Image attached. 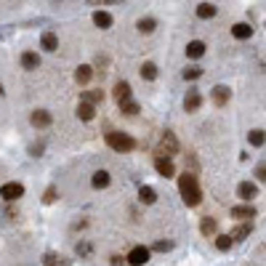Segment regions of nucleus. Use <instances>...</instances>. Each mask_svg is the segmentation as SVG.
I'll list each match as a JSON object with an SVG mask.
<instances>
[{
	"label": "nucleus",
	"instance_id": "nucleus-32",
	"mask_svg": "<svg viewBox=\"0 0 266 266\" xmlns=\"http://www.w3.org/2000/svg\"><path fill=\"white\" fill-rule=\"evenodd\" d=\"M90 253H93V248L88 242H77V256L80 258H90Z\"/></svg>",
	"mask_w": 266,
	"mask_h": 266
},
{
	"label": "nucleus",
	"instance_id": "nucleus-25",
	"mask_svg": "<svg viewBox=\"0 0 266 266\" xmlns=\"http://www.w3.org/2000/svg\"><path fill=\"white\" fill-rule=\"evenodd\" d=\"M136 27H139V32L141 35H152L154 32V27H157V22H154V19H139V24H136Z\"/></svg>",
	"mask_w": 266,
	"mask_h": 266
},
{
	"label": "nucleus",
	"instance_id": "nucleus-21",
	"mask_svg": "<svg viewBox=\"0 0 266 266\" xmlns=\"http://www.w3.org/2000/svg\"><path fill=\"white\" fill-rule=\"evenodd\" d=\"M139 200L144 205H152V203H157V192H154L152 186H141V189H139Z\"/></svg>",
	"mask_w": 266,
	"mask_h": 266
},
{
	"label": "nucleus",
	"instance_id": "nucleus-7",
	"mask_svg": "<svg viewBox=\"0 0 266 266\" xmlns=\"http://www.w3.org/2000/svg\"><path fill=\"white\" fill-rule=\"evenodd\" d=\"M210 99H213V104H216V107H226V104H229V99H232L229 86H216V88L210 90Z\"/></svg>",
	"mask_w": 266,
	"mask_h": 266
},
{
	"label": "nucleus",
	"instance_id": "nucleus-8",
	"mask_svg": "<svg viewBox=\"0 0 266 266\" xmlns=\"http://www.w3.org/2000/svg\"><path fill=\"white\" fill-rule=\"evenodd\" d=\"M30 122H32L35 128H48L51 122H54V118H51L48 109H35V112L30 115Z\"/></svg>",
	"mask_w": 266,
	"mask_h": 266
},
{
	"label": "nucleus",
	"instance_id": "nucleus-2",
	"mask_svg": "<svg viewBox=\"0 0 266 266\" xmlns=\"http://www.w3.org/2000/svg\"><path fill=\"white\" fill-rule=\"evenodd\" d=\"M107 144L115 149V152H133L136 149V139L128 133H120V131H109L107 133Z\"/></svg>",
	"mask_w": 266,
	"mask_h": 266
},
{
	"label": "nucleus",
	"instance_id": "nucleus-4",
	"mask_svg": "<svg viewBox=\"0 0 266 266\" xmlns=\"http://www.w3.org/2000/svg\"><path fill=\"white\" fill-rule=\"evenodd\" d=\"M0 197H3L5 203H14V200L24 197V186L19 184V181H8V184L0 186Z\"/></svg>",
	"mask_w": 266,
	"mask_h": 266
},
{
	"label": "nucleus",
	"instance_id": "nucleus-37",
	"mask_svg": "<svg viewBox=\"0 0 266 266\" xmlns=\"http://www.w3.org/2000/svg\"><path fill=\"white\" fill-rule=\"evenodd\" d=\"M90 5H104V3H115V0H88Z\"/></svg>",
	"mask_w": 266,
	"mask_h": 266
},
{
	"label": "nucleus",
	"instance_id": "nucleus-30",
	"mask_svg": "<svg viewBox=\"0 0 266 266\" xmlns=\"http://www.w3.org/2000/svg\"><path fill=\"white\" fill-rule=\"evenodd\" d=\"M83 99L90 101V104H101L104 101V90H86V93H83Z\"/></svg>",
	"mask_w": 266,
	"mask_h": 266
},
{
	"label": "nucleus",
	"instance_id": "nucleus-1",
	"mask_svg": "<svg viewBox=\"0 0 266 266\" xmlns=\"http://www.w3.org/2000/svg\"><path fill=\"white\" fill-rule=\"evenodd\" d=\"M178 192H181V197H184V203L194 207V205H200V200H203V189H200V181L194 173L189 171H184V176H178Z\"/></svg>",
	"mask_w": 266,
	"mask_h": 266
},
{
	"label": "nucleus",
	"instance_id": "nucleus-13",
	"mask_svg": "<svg viewBox=\"0 0 266 266\" xmlns=\"http://www.w3.org/2000/svg\"><path fill=\"white\" fill-rule=\"evenodd\" d=\"M205 48H207V45L203 40H192L189 45H186V56H189V59H203Z\"/></svg>",
	"mask_w": 266,
	"mask_h": 266
},
{
	"label": "nucleus",
	"instance_id": "nucleus-15",
	"mask_svg": "<svg viewBox=\"0 0 266 266\" xmlns=\"http://www.w3.org/2000/svg\"><path fill=\"white\" fill-rule=\"evenodd\" d=\"M200 104H203V96H200L197 90H189V93H186V99H184V109H186V112H197Z\"/></svg>",
	"mask_w": 266,
	"mask_h": 266
},
{
	"label": "nucleus",
	"instance_id": "nucleus-38",
	"mask_svg": "<svg viewBox=\"0 0 266 266\" xmlns=\"http://www.w3.org/2000/svg\"><path fill=\"white\" fill-rule=\"evenodd\" d=\"M0 96H3V86H0Z\"/></svg>",
	"mask_w": 266,
	"mask_h": 266
},
{
	"label": "nucleus",
	"instance_id": "nucleus-35",
	"mask_svg": "<svg viewBox=\"0 0 266 266\" xmlns=\"http://www.w3.org/2000/svg\"><path fill=\"white\" fill-rule=\"evenodd\" d=\"M256 176L261 178V181H266V165H258L256 168Z\"/></svg>",
	"mask_w": 266,
	"mask_h": 266
},
{
	"label": "nucleus",
	"instance_id": "nucleus-31",
	"mask_svg": "<svg viewBox=\"0 0 266 266\" xmlns=\"http://www.w3.org/2000/svg\"><path fill=\"white\" fill-rule=\"evenodd\" d=\"M232 242H235V239H232V235H218V237H216V248H218V250H229Z\"/></svg>",
	"mask_w": 266,
	"mask_h": 266
},
{
	"label": "nucleus",
	"instance_id": "nucleus-33",
	"mask_svg": "<svg viewBox=\"0 0 266 266\" xmlns=\"http://www.w3.org/2000/svg\"><path fill=\"white\" fill-rule=\"evenodd\" d=\"M171 248H173V242H168V239H165V242H163V239H160V242H154V250H157V253H168Z\"/></svg>",
	"mask_w": 266,
	"mask_h": 266
},
{
	"label": "nucleus",
	"instance_id": "nucleus-16",
	"mask_svg": "<svg viewBox=\"0 0 266 266\" xmlns=\"http://www.w3.org/2000/svg\"><path fill=\"white\" fill-rule=\"evenodd\" d=\"M232 35H235L237 40H248V37L253 35V27L248 22H237L235 27H232Z\"/></svg>",
	"mask_w": 266,
	"mask_h": 266
},
{
	"label": "nucleus",
	"instance_id": "nucleus-24",
	"mask_svg": "<svg viewBox=\"0 0 266 266\" xmlns=\"http://www.w3.org/2000/svg\"><path fill=\"white\" fill-rule=\"evenodd\" d=\"M139 75L144 77V80H154V77H157V64L144 61V64H141V69H139Z\"/></svg>",
	"mask_w": 266,
	"mask_h": 266
},
{
	"label": "nucleus",
	"instance_id": "nucleus-12",
	"mask_svg": "<svg viewBox=\"0 0 266 266\" xmlns=\"http://www.w3.org/2000/svg\"><path fill=\"white\" fill-rule=\"evenodd\" d=\"M93 115H96V107H93V104H90V101H86V99H83L80 104H77V118H80V120H93Z\"/></svg>",
	"mask_w": 266,
	"mask_h": 266
},
{
	"label": "nucleus",
	"instance_id": "nucleus-22",
	"mask_svg": "<svg viewBox=\"0 0 266 266\" xmlns=\"http://www.w3.org/2000/svg\"><path fill=\"white\" fill-rule=\"evenodd\" d=\"M216 229H218V221L216 218H210V216H205L203 221H200V232L207 237V235H216Z\"/></svg>",
	"mask_w": 266,
	"mask_h": 266
},
{
	"label": "nucleus",
	"instance_id": "nucleus-28",
	"mask_svg": "<svg viewBox=\"0 0 266 266\" xmlns=\"http://www.w3.org/2000/svg\"><path fill=\"white\" fill-rule=\"evenodd\" d=\"M197 16L200 19H213V16H216V5H213V3H200L197 5Z\"/></svg>",
	"mask_w": 266,
	"mask_h": 266
},
{
	"label": "nucleus",
	"instance_id": "nucleus-11",
	"mask_svg": "<svg viewBox=\"0 0 266 266\" xmlns=\"http://www.w3.org/2000/svg\"><path fill=\"white\" fill-rule=\"evenodd\" d=\"M112 93H115V101H118V104L128 101V99H131V93H133V90H131V83L120 80L118 86H115V90H112Z\"/></svg>",
	"mask_w": 266,
	"mask_h": 266
},
{
	"label": "nucleus",
	"instance_id": "nucleus-34",
	"mask_svg": "<svg viewBox=\"0 0 266 266\" xmlns=\"http://www.w3.org/2000/svg\"><path fill=\"white\" fill-rule=\"evenodd\" d=\"M45 203H54V200H56V186H48V189H45Z\"/></svg>",
	"mask_w": 266,
	"mask_h": 266
},
{
	"label": "nucleus",
	"instance_id": "nucleus-14",
	"mask_svg": "<svg viewBox=\"0 0 266 266\" xmlns=\"http://www.w3.org/2000/svg\"><path fill=\"white\" fill-rule=\"evenodd\" d=\"M22 67L30 69V72H32V69H37V67H40V56H37L35 51H24V54H22Z\"/></svg>",
	"mask_w": 266,
	"mask_h": 266
},
{
	"label": "nucleus",
	"instance_id": "nucleus-29",
	"mask_svg": "<svg viewBox=\"0 0 266 266\" xmlns=\"http://www.w3.org/2000/svg\"><path fill=\"white\" fill-rule=\"evenodd\" d=\"M200 77H203V67H197V64L184 69V80H200Z\"/></svg>",
	"mask_w": 266,
	"mask_h": 266
},
{
	"label": "nucleus",
	"instance_id": "nucleus-23",
	"mask_svg": "<svg viewBox=\"0 0 266 266\" xmlns=\"http://www.w3.org/2000/svg\"><path fill=\"white\" fill-rule=\"evenodd\" d=\"M90 184H93V189H104V186H109V173L107 171H96L93 178H90Z\"/></svg>",
	"mask_w": 266,
	"mask_h": 266
},
{
	"label": "nucleus",
	"instance_id": "nucleus-26",
	"mask_svg": "<svg viewBox=\"0 0 266 266\" xmlns=\"http://www.w3.org/2000/svg\"><path fill=\"white\" fill-rule=\"evenodd\" d=\"M118 107L122 109V115H128V118H133V115H139V112H141V107H139V104H136L133 99L122 101V104H118Z\"/></svg>",
	"mask_w": 266,
	"mask_h": 266
},
{
	"label": "nucleus",
	"instance_id": "nucleus-9",
	"mask_svg": "<svg viewBox=\"0 0 266 266\" xmlns=\"http://www.w3.org/2000/svg\"><path fill=\"white\" fill-rule=\"evenodd\" d=\"M256 194H258V186L253 184V181H242V184L237 186V197H239V200H245V203H250V200L256 197Z\"/></svg>",
	"mask_w": 266,
	"mask_h": 266
},
{
	"label": "nucleus",
	"instance_id": "nucleus-36",
	"mask_svg": "<svg viewBox=\"0 0 266 266\" xmlns=\"http://www.w3.org/2000/svg\"><path fill=\"white\" fill-rule=\"evenodd\" d=\"M43 264H59V261H56V256H54V253H48V256H45V261Z\"/></svg>",
	"mask_w": 266,
	"mask_h": 266
},
{
	"label": "nucleus",
	"instance_id": "nucleus-3",
	"mask_svg": "<svg viewBox=\"0 0 266 266\" xmlns=\"http://www.w3.org/2000/svg\"><path fill=\"white\" fill-rule=\"evenodd\" d=\"M157 154H165V157H173V154H178V139H176L171 131H165L163 136H160Z\"/></svg>",
	"mask_w": 266,
	"mask_h": 266
},
{
	"label": "nucleus",
	"instance_id": "nucleus-27",
	"mask_svg": "<svg viewBox=\"0 0 266 266\" xmlns=\"http://www.w3.org/2000/svg\"><path fill=\"white\" fill-rule=\"evenodd\" d=\"M248 141H250V147H264L266 144V133L261 131V128H256V131L248 133Z\"/></svg>",
	"mask_w": 266,
	"mask_h": 266
},
{
	"label": "nucleus",
	"instance_id": "nucleus-20",
	"mask_svg": "<svg viewBox=\"0 0 266 266\" xmlns=\"http://www.w3.org/2000/svg\"><path fill=\"white\" fill-rule=\"evenodd\" d=\"M250 232H253V224L250 221H242L239 226L232 229V239H245V237H250Z\"/></svg>",
	"mask_w": 266,
	"mask_h": 266
},
{
	"label": "nucleus",
	"instance_id": "nucleus-10",
	"mask_svg": "<svg viewBox=\"0 0 266 266\" xmlns=\"http://www.w3.org/2000/svg\"><path fill=\"white\" fill-rule=\"evenodd\" d=\"M253 216H256V207L253 205H235L232 207V218H237V221H250Z\"/></svg>",
	"mask_w": 266,
	"mask_h": 266
},
{
	"label": "nucleus",
	"instance_id": "nucleus-17",
	"mask_svg": "<svg viewBox=\"0 0 266 266\" xmlns=\"http://www.w3.org/2000/svg\"><path fill=\"white\" fill-rule=\"evenodd\" d=\"M93 24L99 30H109L112 27V14H107V11H93Z\"/></svg>",
	"mask_w": 266,
	"mask_h": 266
},
{
	"label": "nucleus",
	"instance_id": "nucleus-5",
	"mask_svg": "<svg viewBox=\"0 0 266 266\" xmlns=\"http://www.w3.org/2000/svg\"><path fill=\"white\" fill-rule=\"evenodd\" d=\"M125 261L131 266H144L149 261V248H144V245H136V248H131V253L125 256Z\"/></svg>",
	"mask_w": 266,
	"mask_h": 266
},
{
	"label": "nucleus",
	"instance_id": "nucleus-6",
	"mask_svg": "<svg viewBox=\"0 0 266 266\" xmlns=\"http://www.w3.org/2000/svg\"><path fill=\"white\" fill-rule=\"evenodd\" d=\"M154 171L160 173L163 178H173V173H176V168H173V160L165 157V154H160L157 160H154Z\"/></svg>",
	"mask_w": 266,
	"mask_h": 266
},
{
	"label": "nucleus",
	"instance_id": "nucleus-18",
	"mask_svg": "<svg viewBox=\"0 0 266 266\" xmlns=\"http://www.w3.org/2000/svg\"><path fill=\"white\" fill-rule=\"evenodd\" d=\"M90 77H93V67H88V64H80V67L75 69V80L80 83V86H86Z\"/></svg>",
	"mask_w": 266,
	"mask_h": 266
},
{
	"label": "nucleus",
	"instance_id": "nucleus-19",
	"mask_svg": "<svg viewBox=\"0 0 266 266\" xmlns=\"http://www.w3.org/2000/svg\"><path fill=\"white\" fill-rule=\"evenodd\" d=\"M40 45H43L45 51H48V54H54V51L59 48V37H56L54 32H45V35L40 37Z\"/></svg>",
	"mask_w": 266,
	"mask_h": 266
}]
</instances>
